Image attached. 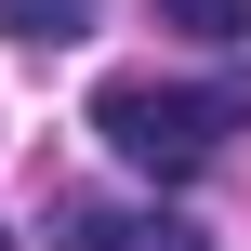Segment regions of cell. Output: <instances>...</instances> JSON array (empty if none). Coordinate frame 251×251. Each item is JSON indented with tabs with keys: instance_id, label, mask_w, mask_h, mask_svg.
Masks as SVG:
<instances>
[{
	"instance_id": "cell-4",
	"label": "cell",
	"mask_w": 251,
	"mask_h": 251,
	"mask_svg": "<svg viewBox=\"0 0 251 251\" xmlns=\"http://www.w3.org/2000/svg\"><path fill=\"white\" fill-rule=\"evenodd\" d=\"M159 26H185L199 53H238L251 40V0H159Z\"/></svg>"
},
{
	"instance_id": "cell-5",
	"label": "cell",
	"mask_w": 251,
	"mask_h": 251,
	"mask_svg": "<svg viewBox=\"0 0 251 251\" xmlns=\"http://www.w3.org/2000/svg\"><path fill=\"white\" fill-rule=\"evenodd\" d=\"M0 251H13V238H0Z\"/></svg>"
},
{
	"instance_id": "cell-3",
	"label": "cell",
	"mask_w": 251,
	"mask_h": 251,
	"mask_svg": "<svg viewBox=\"0 0 251 251\" xmlns=\"http://www.w3.org/2000/svg\"><path fill=\"white\" fill-rule=\"evenodd\" d=\"M0 40H93V0H0Z\"/></svg>"
},
{
	"instance_id": "cell-2",
	"label": "cell",
	"mask_w": 251,
	"mask_h": 251,
	"mask_svg": "<svg viewBox=\"0 0 251 251\" xmlns=\"http://www.w3.org/2000/svg\"><path fill=\"white\" fill-rule=\"evenodd\" d=\"M53 238H66V251H212L185 212H172V199H159V212H93V199H79Z\"/></svg>"
},
{
	"instance_id": "cell-1",
	"label": "cell",
	"mask_w": 251,
	"mask_h": 251,
	"mask_svg": "<svg viewBox=\"0 0 251 251\" xmlns=\"http://www.w3.org/2000/svg\"><path fill=\"white\" fill-rule=\"evenodd\" d=\"M238 119H251V66L212 79V93H185V79H106V93H93V132H106L119 172H146V185H185Z\"/></svg>"
}]
</instances>
